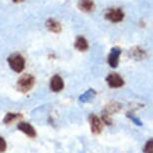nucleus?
Wrapping results in <instances>:
<instances>
[{
  "label": "nucleus",
  "instance_id": "1",
  "mask_svg": "<svg viewBox=\"0 0 153 153\" xmlns=\"http://www.w3.org/2000/svg\"><path fill=\"white\" fill-rule=\"evenodd\" d=\"M34 84H35V77L29 73H26L19 77L16 83V87L17 90L21 93H27L33 88Z\"/></svg>",
  "mask_w": 153,
  "mask_h": 153
},
{
  "label": "nucleus",
  "instance_id": "2",
  "mask_svg": "<svg viewBox=\"0 0 153 153\" xmlns=\"http://www.w3.org/2000/svg\"><path fill=\"white\" fill-rule=\"evenodd\" d=\"M7 62L10 68L16 73H21L25 68V58L20 53H12L8 56Z\"/></svg>",
  "mask_w": 153,
  "mask_h": 153
},
{
  "label": "nucleus",
  "instance_id": "3",
  "mask_svg": "<svg viewBox=\"0 0 153 153\" xmlns=\"http://www.w3.org/2000/svg\"><path fill=\"white\" fill-rule=\"evenodd\" d=\"M105 18L113 23H117L123 20L124 13L120 8H111L105 12Z\"/></svg>",
  "mask_w": 153,
  "mask_h": 153
},
{
  "label": "nucleus",
  "instance_id": "4",
  "mask_svg": "<svg viewBox=\"0 0 153 153\" xmlns=\"http://www.w3.org/2000/svg\"><path fill=\"white\" fill-rule=\"evenodd\" d=\"M106 82L111 88H120L124 85V80L119 74L111 73L106 77Z\"/></svg>",
  "mask_w": 153,
  "mask_h": 153
},
{
  "label": "nucleus",
  "instance_id": "5",
  "mask_svg": "<svg viewBox=\"0 0 153 153\" xmlns=\"http://www.w3.org/2000/svg\"><path fill=\"white\" fill-rule=\"evenodd\" d=\"M89 124H90V129L93 134H100L102 131V123H101L100 118L95 114H90L88 117Z\"/></svg>",
  "mask_w": 153,
  "mask_h": 153
},
{
  "label": "nucleus",
  "instance_id": "6",
  "mask_svg": "<svg viewBox=\"0 0 153 153\" xmlns=\"http://www.w3.org/2000/svg\"><path fill=\"white\" fill-rule=\"evenodd\" d=\"M121 54V49L117 46L112 47L110 52L108 55V64L110 65V67L112 68H116L118 64H119V57Z\"/></svg>",
  "mask_w": 153,
  "mask_h": 153
},
{
  "label": "nucleus",
  "instance_id": "7",
  "mask_svg": "<svg viewBox=\"0 0 153 153\" xmlns=\"http://www.w3.org/2000/svg\"><path fill=\"white\" fill-rule=\"evenodd\" d=\"M64 88V81L61 78V76H59L58 74H55L52 76V78L50 80V89L51 91L55 92H60Z\"/></svg>",
  "mask_w": 153,
  "mask_h": 153
},
{
  "label": "nucleus",
  "instance_id": "8",
  "mask_svg": "<svg viewBox=\"0 0 153 153\" xmlns=\"http://www.w3.org/2000/svg\"><path fill=\"white\" fill-rule=\"evenodd\" d=\"M17 129H18L19 131H21L22 133H24L26 136L30 137V138L36 137V135H37L35 129H34V127L31 125V124L27 123V122L19 123L18 125H17Z\"/></svg>",
  "mask_w": 153,
  "mask_h": 153
},
{
  "label": "nucleus",
  "instance_id": "9",
  "mask_svg": "<svg viewBox=\"0 0 153 153\" xmlns=\"http://www.w3.org/2000/svg\"><path fill=\"white\" fill-rule=\"evenodd\" d=\"M45 25H46V27H47V29L53 33H59V32H61V30H62L61 24H60L57 20L53 19V18L47 19Z\"/></svg>",
  "mask_w": 153,
  "mask_h": 153
},
{
  "label": "nucleus",
  "instance_id": "10",
  "mask_svg": "<svg viewBox=\"0 0 153 153\" xmlns=\"http://www.w3.org/2000/svg\"><path fill=\"white\" fill-rule=\"evenodd\" d=\"M74 47L77 49V50L81 51V52H84L89 47L88 45V41L86 40L85 37L83 36H77L76 40H75L74 43Z\"/></svg>",
  "mask_w": 153,
  "mask_h": 153
},
{
  "label": "nucleus",
  "instance_id": "11",
  "mask_svg": "<svg viewBox=\"0 0 153 153\" xmlns=\"http://www.w3.org/2000/svg\"><path fill=\"white\" fill-rule=\"evenodd\" d=\"M78 7L83 12H91L94 9V2L92 0H79Z\"/></svg>",
  "mask_w": 153,
  "mask_h": 153
},
{
  "label": "nucleus",
  "instance_id": "12",
  "mask_svg": "<svg viewBox=\"0 0 153 153\" xmlns=\"http://www.w3.org/2000/svg\"><path fill=\"white\" fill-rule=\"evenodd\" d=\"M146 55V52L143 50L142 48L138 47V46H136V47L132 48L131 51H130V56L132 57V58L136 59V60H141L143 59L144 57H145Z\"/></svg>",
  "mask_w": 153,
  "mask_h": 153
},
{
  "label": "nucleus",
  "instance_id": "13",
  "mask_svg": "<svg viewBox=\"0 0 153 153\" xmlns=\"http://www.w3.org/2000/svg\"><path fill=\"white\" fill-rule=\"evenodd\" d=\"M120 108H121V105L119 104V103L111 102V103H109V104L104 108V111H103V113H105V114L109 115V116H111V115L113 114V113H115V112L119 111Z\"/></svg>",
  "mask_w": 153,
  "mask_h": 153
},
{
  "label": "nucleus",
  "instance_id": "14",
  "mask_svg": "<svg viewBox=\"0 0 153 153\" xmlns=\"http://www.w3.org/2000/svg\"><path fill=\"white\" fill-rule=\"evenodd\" d=\"M96 95V92H95L94 89H88L87 91H85L81 96L79 97V101L82 103H85V102H89L92 98H94V96Z\"/></svg>",
  "mask_w": 153,
  "mask_h": 153
},
{
  "label": "nucleus",
  "instance_id": "15",
  "mask_svg": "<svg viewBox=\"0 0 153 153\" xmlns=\"http://www.w3.org/2000/svg\"><path fill=\"white\" fill-rule=\"evenodd\" d=\"M20 117H22V114H20V113H12V112H9V113H7L4 116L3 123L7 125V124H10L11 122H13V121H15L16 119H18V118H20Z\"/></svg>",
  "mask_w": 153,
  "mask_h": 153
},
{
  "label": "nucleus",
  "instance_id": "16",
  "mask_svg": "<svg viewBox=\"0 0 153 153\" xmlns=\"http://www.w3.org/2000/svg\"><path fill=\"white\" fill-rule=\"evenodd\" d=\"M143 152L144 153H153V138L147 140L145 145L143 147Z\"/></svg>",
  "mask_w": 153,
  "mask_h": 153
},
{
  "label": "nucleus",
  "instance_id": "17",
  "mask_svg": "<svg viewBox=\"0 0 153 153\" xmlns=\"http://www.w3.org/2000/svg\"><path fill=\"white\" fill-rule=\"evenodd\" d=\"M127 117H128L129 119H130V120L132 121V122H133V123L135 124V125H137V126H142V125H143L142 121H141L138 117L135 116V115H133L132 113H130V112H128V113H127Z\"/></svg>",
  "mask_w": 153,
  "mask_h": 153
},
{
  "label": "nucleus",
  "instance_id": "18",
  "mask_svg": "<svg viewBox=\"0 0 153 153\" xmlns=\"http://www.w3.org/2000/svg\"><path fill=\"white\" fill-rule=\"evenodd\" d=\"M101 119H102V121L106 124V125H111V124H112L111 116H109V115H107V114L102 113V116H101Z\"/></svg>",
  "mask_w": 153,
  "mask_h": 153
},
{
  "label": "nucleus",
  "instance_id": "19",
  "mask_svg": "<svg viewBox=\"0 0 153 153\" xmlns=\"http://www.w3.org/2000/svg\"><path fill=\"white\" fill-rule=\"evenodd\" d=\"M7 148V144H6V141L3 137L0 136V153H3L5 152V150Z\"/></svg>",
  "mask_w": 153,
  "mask_h": 153
},
{
  "label": "nucleus",
  "instance_id": "20",
  "mask_svg": "<svg viewBox=\"0 0 153 153\" xmlns=\"http://www.w3.org/2000/svg\"><path fill=\"white\" fill-rule=\"evenodd\" d=\"M12 1L14 3H19V2H22V1H24V0H12Z\"/></svg>",
  "mask_w": 153,
  "mask_h": 153
}]
</instances>
